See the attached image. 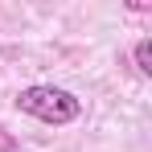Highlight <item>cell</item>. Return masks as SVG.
<instances>
[{"label": "cell", "instance_id": "obj_3", "mask_svg": "<svg viewBox=\"0 0 152 152\" xmlns=\"http://www.w3.org/2000/svg\"><path fill=\"white\" fill-rule=\"evenodd\" d=\"M0 152H17V140H8V136H4V127H0Z\"/></svg>", "mask_w": 152, "mask_h": 152}, {"label": "cell", "instance_id": "obj_2", "mask_svg": "<svg viewBox=\"0 0 152 152\" xmlns=\"http://www.w3.org/2000/svg\"><path fill=\"white\" fill-rule=\"evenodd\" d=\"M132 58H136V70L140 74H152V37H140L136 50H132Z\"/></svg>", "mask_w": 152, "mask_h": 152}, {"label": "cell", "instance_id": "obj_1", "mask_svg": "<svg viewBox=\"0 0 152 152\" xmlns=\"http://www.w3.org/2000/svg\"><path fill=\"white\" fill-rule=\"evenodd\" d=\"M17 107L33 119H41V124H53V127H66L82 115V99L62 91V86H25L17 95Z\"/></svg>", "mask_w": 152, "mask_h": 152}]
</instances>
